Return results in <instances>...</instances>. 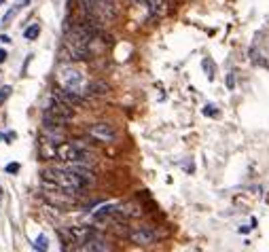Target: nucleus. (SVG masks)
<instances>
[{"mask_svg":"<svg viewBox=\"0 0 269 252\" xmlns=\"http://www.w3.org/2000/svg\"><path fill=\"white\" fill-rule=\"evenodd\" d=\"M55 159H60L64 163H81V165H93L96 159L89 151L87 142L72 140V142H62L55 147Z\"/></svg>","mask_w":269,"mask_h":252,"instance_id":"nucleus-1","label":"nucleus"},{"mask_svg":"<svg viewBox=\"0 0 269 252\" xmlns=\"http://www.w3.org/2000/svg\"><path fill=\"white\" fill-rule=\"evenodd\" d=\"M85 15L96 21H112L117 17L114 0H81Z\"/></svg>","mask_w":269,"mask_h":252,"instance_id":"nucleus-2","label":"nucleus"},{"mask_svg":"<svg viewBox=\"0 0 269 252\" xmlns=\"http://www.w3.org/2000/svg\"><path fill=\"white\" fill-rule=\"evenodd\" d=\"M127 237H130V242L136 246H150L159 239V233L155 229H150V227H136V229L127 233Z\"/></svg>","mask_w":269,"mask_h":252,"instance_id":"nucleus-3","label":"nucleus"},{"mask_svg":"<svg viewBox=\"0 0 269 252\" xmlns=\"http://www.w3.org/2000/svg\"><path fill=\"white\" fill-rule=\"evenodd\" d=\"M93 235H98V233L93 231L91 227H74V229L62 231V237H64V242H66V244H72V246L87 242V239H91Z\"/></svg>","mask_w":269,"mask_h":252,"instance_id":"nucleus-4","label":"nucleus"},{"mask_svg":"<svg viewBox=\"0 0 269 252\" xmlns=\"http://www.w3.org/2000/svg\"><path fill=\"white\" fill-rule=\"evenodd\" d=\"M57 81L62 83L64 89L76 91L81 87V83H83V75H81L79 70H72V68H62L60 72H57Z\"/></svg>","mask_w":269,"mask_h":252,"instance_id":"nucleus-5","label":"nucleus"},{"mask_svg":"<svg viewBox=\"0 0 269 252\" xmlns=\"http://www.w3.org/2000/svg\"><path fill=\"white\" fill-rule=\"evenodd\" d=\"M72 252H112V246L106 242V239L93 235L91 239H87V242L76 244Z\"/></svg>","mask_w":269,"mask_h":252,"instance_id":"nucleus-6","label":"nucleus"},{"mask_svg":"<svg viewBox=\"0 0 269 252\" xmlns=\"http://www.w3.org/2000/svg\"><path fill=\"white\" fill-rule=\"evenodd\" d=\"M89 136H91L93 140H100V142H114L117 131H114L108 123L100 121V123H93V125L89 127Z\"/></svg>","mask_w":269,"mask_h":252,"instance_id":"nucleus-7","label":"nucleus"},{"mask_svg":"<svg viewBox=\"0 0 269 252\" xmlns=\"http://www.w3.org/2000/svg\"><path fill=\"white\" fill-rule=\"evenodd\" d=\"M66 121H68V119H64V117H57V115H53V113H49V111H45V113H43V123H45V127L64 129Z\"/></svg>","mask_w":269,"mask_h":252,"instance_id":"nucleus-8","label":"nucleus"},{"mask_svg":"<svg viewBox=\"0 0 269 252\" xmlns=\"http://www.w3.org/2000/svg\"><path fill=\"white\" fill-rule=\"evenodd\" d=\"M108 85L104 81H91L89 85H87V95H104V93H108Z\"/></svg>","mask_w":269,"mask_h":252,"instance_id":"nucleus-9","label":"nucleus"},{"mask_svg":"<svg viewBox=\"0 0 269 252\" xmlns=\"http://www.w3.org/2000/svg\"><path fill=\"white\" fill-rule=\"evenodd\" d=\"M146 7L150 9V15L161 17L166 13V0H146Z\"/></svg>","mask_w":269,"mask_h":252,"instance_id":"nucleus-10","label":"nucleus"},{"mask_svg":"<svg viewBox=\"0 0 269 252\" xmlns=\"http://www.w3.org/2000/svg\"><path fill=\"white\" fill-rule=\"evenodd\" d=\"M114 210H117V206L114 203H106V206H102L100 210H96L93 212V216L100 221V219H104V216H108V214H114Z\"/></svg>","mask_w":269,"mask_h":252,"instance_id":"nucleus-11","label":"nucleus"},{"mask_svg":"<svg viewBox=\"0 0 269 252\" xmlns=\"http://www.w3.org/2000/svg\"><path fill=\"white\" fill-rule=\"evenodd\" d=\"M39 34H41V26H39V23H32V26L26 28V32H23V36H26L28 41H34Z\"/></svg>","mask_w":269,"mask_h":252,"instance_id":"nucleus-12","label":"nucleus"},{"mask_svg":"<svg viewBox=\"0 0 269 252\" xmlns=\"http://www.w3.org/2000/svg\"><path fill=\"white\" fill-rule=\"evenodd\" d=\"M11 89H13L11 85H3V87H0V106H3V102H5V100H9Z\"/></svg>","mask_w":269,"mask_h":252,"instance_id":"nucleus-13","label":"nucleus"},{"mask_svg":"<svg viewBox=\"0 0 269 252\" xmlns=\"http://www.w3.org/2000/svg\"><path fill=\"white\" fill-rule=\"evenodd\" d=\"M15 13H17V7H15V9H11L9 13H7L5 17H3V26H9V23H11V19L15 17Z\"/></svg>","mask_w":269,"mask_h":252,"instance_id":"nucleus-14","label":"nucleus"},{"mask_svg":"<svg viewBox=\"0 0 269 252\" xmlns=\"http://www.w3.org/2000/svg\"><path fill=\"white\" fill-rule=\"evenodd\" d=\"M36 248H39L41 252L47 250V237H45V235H39V237H36Z\"/></svg>","mask_w":269,"mask_h":252,"instance_id":"nucleus-15","label":"nucleus"},{"mask_svg":"<svg viewBox=\"0 0 269 252\" xmlns=\"http://www.w3.org/2000/svg\"><path fill=\"white\" fill-rule=\"evenodd\" d=\"M7 172H9V174L19 172V163H9V165H7Z\"/></svg>","mask_w":269,"mask_h":252,"instance_id":"nucleus-16","label":"nucleus"},{"mask_svg":"<svg viewBox=\"0 0 269 252\" xmlns=\"http://www.w3.org/2000/svg\"><path fill=\"white\" fill-rule=\"evenodd\" d=\"M233 85H236V79H233V75H229V77H227V87L233 89Z\"/></svg>","mask_w":269,"mask_h":252,"instance_id":"nucleus-17","label":"nucleus"},{"mask_svg":"<svg viewBox=\"0 0 269 252\" xmlns=\"http://www.w3.org/2000/svg\"><path fill=\"white\" fill-rule=\"evenodd\" d=\"M130 3L136 7H146V0H130Z\"/></svg>","mask_w":269,"mask_h":252,"instance_id":"nucleus-18","label":"nucleus"},{"mask_svg":"<svg viewBox=\"0 0 269 252\" xmlns=\"http://www.w3.org/2000/svg\"><path fill=\"white\" fill-rule=\"evenodd\" d=\"M204 113H206V115H210V117H214V115H218V113L214 111V108H208V106L204 108Z\"/></svg>","mask_w":269,"mask_h":252,"instance_id":"nucleus-19","label":"nucleus"},{"mask_svg":"<svg viewBox=\"0 0 269 252\" xmlns=\"http://www.w3.org/2000/svg\"><path fill=\"white\" fill-rule=\"evenodd\" d=\"M7 55H9V53H7L5 49H0V64H3V62H5V59H7Z\"/></svg>","mask_w":269,"mask_h":252,"instance_id":"nucleus-20","label":"nucleus"},{"mask_svg":"<svg viewBox=\"0 0 269 252\" xmlns=\"http://www.w3.org/2000/svg\"><path fill=\"white\" fill-rule=\"evenodd\" d=\"M0 41H3V43H11V39H9L7 34H3V36H0Z\"/></svg>","mask_w":269,"mask_h":252,"instance_id":"nucleus-21","label":"nucleus"},{"mask_svg":"<svg viewBox=\"0 0 269 252\" xmlns=\"http://www.w3.org/2000/svg\"><path fill=\"white\" fill-rule=\"evenodd\" d=\"M0 140H5V136H3V134H0Z\"/></svg>","mask_w":269,"mask_h":252,"instance_id":"nucleus-22","label":"nucleus"}]
</instances>
